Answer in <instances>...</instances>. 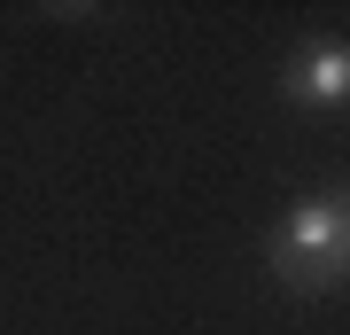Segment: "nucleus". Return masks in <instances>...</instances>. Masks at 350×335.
<instances>
[{"label":"nucleus","instance_id":"f257e3e1","mask_svg":"<svg viewBox=\"0 0 350 335\" xmlns=\"http://www.w3.org/2000/svg\"><path fill=\"white\" fill-rule=\"evenodd\" d=\"M265 273L280 297L350 288V187H312L265 226Z\"/></svg>","mask_w":350,"mask_h":335},{"label":"nucleus","instance_id":"f03ea898","mask_svg":"<svg viewBox=\"0 0 350 335\" xmlns=\"http://www.w3.org/2000/svg\"><path fill=\"white\" fill-rule=\"evenodd\" d=\"M280 101L296 117H350V39H304L280 62Z\"/></svg>","mask_w":350,"mask_h":335}]
</instances>
